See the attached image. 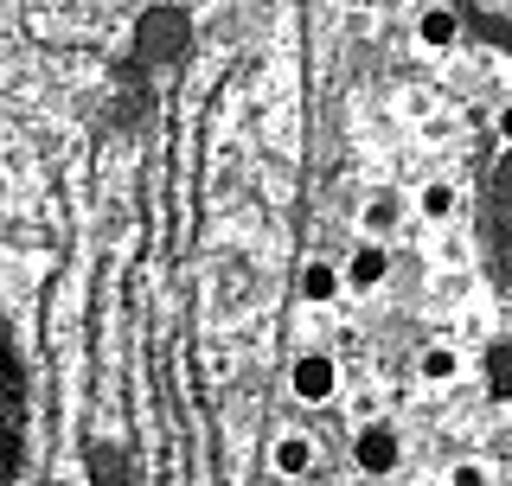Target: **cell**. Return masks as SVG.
I'll list each match as a JSON object with an SVG mask.
<instances>
[{
  "label": "cell",
  "mask_w": 512,
  "mask_h": 486,
  "mask_svg": "<svg viewBox=\"0 0 512 486\" xmlns=\"http://www.w3.org/2000/svg\"><path fill=\"white\" fill-rule=\"evenodd\" d=\"M20 448H26V371L7 320H0V480L20 474Z\"/></svg>",
  "instance_id": "cell-1"
},
{
  "label": "cell",
  "mask_w": 512,
  "mask_h": 486,
  "mask_svg": "<svg viewBox=\"0 0 512 486\" xmlns=\"http://www.w3.org/2000/svg\"><path fill=\"white\" fill-rule=\"evenodd\" d=\"M506 148H512V141H506ZM480 243H487V269H493V282L512 288V154H500V167H493V180H487Z\"/></svg>",
  "instance_id": "cell-2"
},
{
  "label": "cell",
  "mask_w": 512,
  "mask_h": 486,
  "mask_svg": "<svg viewBox=\"0 0 512 486\" xmlns=\"http://www.w3.org/2000/svg\"><path fill=\"white\" fill-rule=\"evenodd\" d=\"M186 39H192V26H186V13H180V7H148V13L135 20V52L148 58V64L180 58V52H186Z\"/></svg>",
  "instance_id": "cell-3"
},
{
  "label": "cell",
  "mask_w": 512,
  "mask_h": 486,
  "mask_svg": "<svg viewBox=\"0 0 512 486\" xmlns=\"http://www.w3.org/2000/svg\"><path fill=\"white\" fill-rule=\"evenodd\" d=\"M461 26L480 32L487 45H500V52H512V0H455Z\"/></svg>",
  "instance_id": "cell-4"
},
{
  "label": "cell",
  "mask_w": 512,
  "mask_h": 486,
  "mask_svg": "<svg viewBox=\"0 0 512 486\" xmlns=\"http://www.w3.org/2000/svg\"><path fill=\"white\" fill-rule=\"evenodd\" d=\"M397 429H384V423H372V429H359V442H352V461H359V474H391L397 467Z\"/></svg>",
  "instance_id": "cell-5"
},
{
  "label": "cell",
  "mask_w": 512,
  "mask_h": 486,
  "mask_svg": "<svg viewBox=\"0 0 512 486\" xmlns=\"http://www.w3.org/2000/svg\"><path fill=\"white\" fill-rule=\"evenodd\" d=\"M333 384H340V371H333V359H320V352H308V359L295 365V397L301 403H327Z\"/></svg>",
  "instance_id": "cell-6"
},
{
  "label": "cell",
  "mask_w": 512,
  "mask_h": 486,
  "mask_svg": "<svg viewBox=\"0 0 512 486\" xmlns=\"http://www.w3.org/2000/svg\"><path fill=\"white\" fill-rule=\"evenodd\" d=\"M384 275H391V256H384L378 243H365V250L346 263V282H352V288H378Z\"/></svg>",
  "instance_id": "cell-7"
},
{
  "label": "cell",
  "mask_w": 512,
  "mask_h": 486,
  "mask_svg": "<svg viewBox=\"0 0 512 486\" xmlns=\"http://www.w3.org/2000/svg\"><path fill=\"white\" fill-rule=\"evenodd\" d=\"M416 32H423V45H436V52H442V45L461 39V13L455 7H436V13H423V26H416Z\"/></svg>",
  "instance_id": "cell-8"
},
{
  "label": "cell",
  "mask_w": 512,
  "mask_h": 486,
  "mask_svg": "<svg viewBox=\"0 0 512 486\" xmlns=\"http://www.w3.org/2000/svg\"><path fill=\"white\" fill-rule=\"evenodd\" d=\"M276 467L288 480L308 474V467H314V442H308V435H282V442H276Z\"/></svg>",
  "instance_id": "cell-9"
},
{
  "label": "cell",
  "mask_w": 512,
  "mask_h": 486,
  "mask_svg": "<svg viewBox=\"0 0 512 486\" xmlns=\"http://www.w3.org/2000/svg\"><path fill=\"white\" fill-rule=\"evenodd\" d=\"M487 384H493L500 403H512V339H500V346L487 352Z\"/></svg>",
  "instance_id": "cell-10"
},
{
  "label": "cell",
  "mask_w": 512,
  "mask_h": 486,
  "mask_svg": "<svg viewBox=\"0 0 512 486\" xmlns=\"http://www.w3.org/2000/svg\"><path fill=\"white\" fill-rule=\"evenodd\" d=\"M416 371H423L429 384H448V378L461 371V352H455V346H429L423 359H416Z\"/></svg>",
  "instance_id": "cell-11"
},
{
  "label": "cell",
  "mask_w": 512,
  "mask_h": 486,
  "mask_svg": "<svg viewBox=\"0 0 512 486\" xmlns=\"http://www.w3.org/2000/svg\"><path fill=\"white\" fill-rule=\"evenodd\" d=\"M455 205H461V199H455V186H448V180H436V186H423V199H416V212L442 224V218H455Z\"/></svg>",
  "instance_id": "cell-12"
},
{
  "label": "cell",
  "mask_w": 512,
  "mask_h": 486,
  "mask_svg": "<svg viewBox=\"0 0 512 486\" xmlns=\"http://www.w3.org/2000/svg\"><path fill=\"white\" fill-rule=\"evenodd\" d=\"M333 288H340V275H333L327 263H308V269H301V295H308V301H333Z\"/></svg>",
  "instance_id": "cell-13"
},
{
  "label": "cell",
  "mask_w": 512,
  "mask_h": 486,
  "mask_svg": "<svg viewBox=\"0 0 512 486\" xmlns=\"http://www.w3.org/2000/svg\"><path fill=\"white\" fill-rule=\"evenodd\" d=\"M365 231H372V237L397 231V205H391V199H372V205H365Z\"/></svg>",
  "instance_id": "cell-14"
},
{
  "label": "cell",
  "mask_w": 512,
  "mask_h": 486,
  "mask_svg": "<svg viewBox=\"0 0 512 486\" xmlns=\"http://www.w3.org/2000/svg\"><path fill=\"white\" fill-rule=\"evenodd\" d=\"M500 135H506V141H512V103H506V109H500Z\"/></svg>",
  "instance_id": "cell-15"
}]
</instances>
